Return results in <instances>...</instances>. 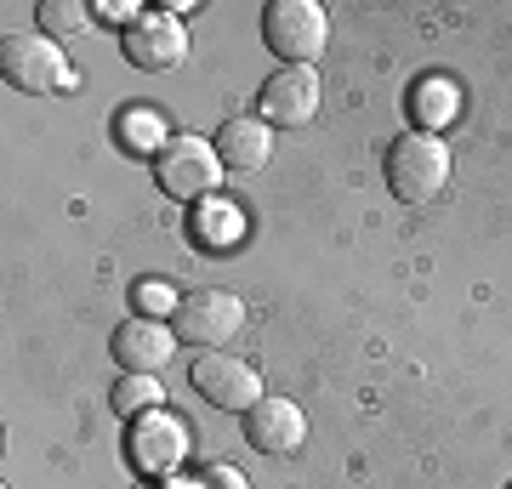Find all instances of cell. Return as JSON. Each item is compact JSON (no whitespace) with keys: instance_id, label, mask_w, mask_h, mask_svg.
Returning <instances> with one entry per match:
<instances>
[{"instance_id":"1","label":"cell","mask_w":512,"mask_h":489,"mask_svg":"<svg viewBox=\"0 0 512 489\" xmlns=\"http://www.w3.org/2000/svg\"><path fill=\"white\" fill-rule=\"evenodd\" d=\"M444 182H450V148H444V137H433V131H404V137H393V148H387V188L404 205L439 200Z\"/></svg>"},{"instance_id":"2","label":"cell","mask_w":512,"mask_h":489,"mask_svg":"<svg viewBox=\"0 0 512 489\" xmlns=\"http://www.w3.org/2000/svg\"><path fill=\"white\" fill-rule=\"evenodd\" d=\"M262 40L279 57V69H313V57L325 52V40H330L325 6H313V0H268Z\"/></svg>"},{"instance_id":"3","label":"cell","mask_w":512,"mask_h":489,"mask_svg":"<svg viewBox=\"0 0 512 489\" xmlns=\"http://www.w3.org/2000/svg\"><path fill=\"white\" fill-rule=\"evenodd\" d=\"M154 177L171 200H211L228 177V165L217 160V143H205V137H171L165 154L154 160Z\"/></svg>"},{"instance_id":"4","label":"cell","mask_w":512,"mask_h":489,"mask_svg":"<svg viewBox=\"0 0 512 489\" xmlns=\"http://www.w3.org/2000/svg\"><path fill=\"white\" fill-rule=\"evenodd\" d=\"M0 74H6V86L18 91H74L80 80H74L69 57H63V46L46 35H6V46H0Z\"/></svg>"},{"instance_id":"5","label":"cell","mask_w":512,"mask_h":489,"mask_svg":"<svg viewBox=\"0 0 512 489\" xmlns=\"http://www.w3.org/2000/svg\"><path fill=\"white\" fill-rule=\"evenodd\" d=\"M239 325H245V302L234 290H194V296H183V308L171 313V330L188 347H222Z\"/></svg>"},{"instance_id":"6","label":"cell","mask_w":512,"mask_h":489,"mask_svg":"<svg viewBox=\"0 0 512 489\" xmlns=\"http://www.w3.org/2000/svg\"><path fill=\"white\" fill-rule=\"evenodd\" d=\"M188 381H194V393H200L205 404L234 410V416H245V410L262 399V376H256L245 359H234V353H205V359H194Z\"/></svg>"},{"instance_id":"7","label":"cell","mask_w":512,"mask_h":489,"mask_svg":"<svg viewBox=\"0 0 512 489\" xmlns=\"http://www.w3.org/2000/svg\"><path fill=\"white\" fill-rule=\"evenodd\" d=\"M126 455H131V467L143 472V478H160V472L183 467V455H188V433H183V421H177V416H165V410L131 416Z\"/></svg>"},{"instance_id":"8","label":"cell","mask_w":512,"mask_h":489,"mask_svg":"<svg viewBox=\"0 0 512 489\" xmlns=\"http://www.w3.org/2000/svg\"><path fill=\"white\" fill-rule=\"evenodd\" d=\"M120 40H126V57L137 69H177L188 52L183 23H177V12H165V6H154V12L143 6V18L131 23Z\"/></svg>"},{"instance_id":"9","label":"cell","mask_w":512,"mask_h":489,"mask_svg":"<svg viewBox=\"0 0 512 489\" xmlns=\"http://www.w3.org/2000/svg\"><path fill=\"white\" fill-rule=\"evenodd\" d=\"M109 353L131 376H160L165 364H171V353H177V330H165L160 319H143L137 313V319H126V325L114 330Z\"/></svg>"},{"instance_id":"10","label":"cell","mask_w":512,"mask_h":489,"mask_svg":"<svg viewBox=\"0 0 512 489\" xmlns=\"http://www.w3.org/2000/svg\"><path fill=\"white\" fill-rule=\"evenodd\" d=\"M256 103H262V120H268V126H308L313 114H319V74L313 69H279L274 80H262Z\"/></svg>"},{"instance_id":"11","label":"cell","mask_w":512,"mask_h":489,"mask_svg":"<svg viewBox=\"0 0 512 489\" xmlns=\"http://www.w3.org/2000/svg\"><path fill=\"white\" fill-rule=\"evenodd\" d=\"M302 438H308V416L296 410L291 399H256L245 410V444L262 455H291L302 450Z\"/></svg>"},{"instance_id":"12","label":"cell","mask_w":512,"mask_h":489,"mask_svg":"<svg viewBox=\"0 0 512 489\" xmlns=\"http://www.w3.org/2000/svg\"><path fill=\"white\" fill-rule=\"evenodd\" d=\"M268 154H274V126H268V120H245V114H234V120L217 131V160L228 165V171H239V177L262 171Z\"/></svg>"},{"instance_id":"13","label":"cell","mask_w":512,"mask_h":489,"mask_svg":"<svg viewBox=\"0 0 512 489\" xmlns=\"http://www.w3.org/2000/svg\"><path fill=\"white\" fill-rule=\"evenodd\" d=\"M461 109V97L450 80H421L416 91H410V120H416V131H433L439 137V126H450Z\"/></svg>"},{"instance_id":"14","label":"cell","mask_w":512,"mask_h":489,"mask_svg":"<svg viewBox=\"0 0 512 489\" xmlns=\"http://www.w3.org/2000/svg\"><path fill=\"white\" fill-rule=\"evenodd\" d=\"M120 143H126L131 154H154V160H160L165 143H171V131H165V120L154 109H126L120 114Z\"/></svg>"},{"instance_id":"15","label":"cell","mask_w":512,"mask_h":489,"mask_svg":"<svg viewBox=\"0 0 512 489\" xmlns=\"http://www.w3.org/2000/svg\"><path fill=\"white\" fill-rule=\"evenodd\" d=\"M160 399H165L160 376H131V370L114 381V393H109V404H114L126 421H131V416H148V410H165Z\"/></svg>"},{"instance_id":"16","label":"cell","mask_w":512,"mask_h":489,"mask_svg":"<svg viewBox=\"0 0 512 489\" xmlns=\"http://www.w3.org/2000/svg\"><path fill=\"white\" fill-rule=\"evenodd\" d=\"M86 23H92V12H86L80 0H40V35L46 40L57 35V46L74 40V35H86Z\"/></svg>"},{"instance_id":"17","label":"cell","mask_w":512,"mask_h":489,"mask_svg":"<svg viewBox=\"0 0 512 489\" xmlns=\"http://www.w3.org/2000/svg\"><path fill=\"white\" fill-rule=\"evenodd\" d=\"M239 228H245V217H239L234 205H205L200 217H194V239H200V245H211V251H222V245H234L239 239Z\"/></svg>"},{"instance_id":"18","label":"cell","mask_w":512,"mask_h":489,"mask_svg":"<svg viewBox=\"0 0 512 489\" xmlns=\"http://www.w3.org/2000/svg\"><path fill=\"white\" fill-rule=\"evenodd\" d=\"M131 302L143 308V319H160V313H177V308H183V296H177V290L165 285V279H137Z\"/></svg>"},{"instance_id":"19","label":"cell","mask_w":512,"mask_h":489,"mask_svg":"<svg viewBox=\"0 0 512 489\" xmlns=\"http://www.w3.org/2000/svg\"><path fill=\"white\" fill-rule=\"evenodd\" d=\"M200 489H251V484H245V472H234V467H211Z\"/></svg>"}]
</instances>
